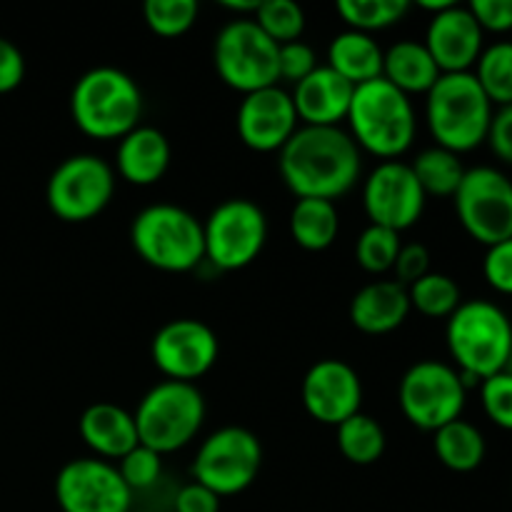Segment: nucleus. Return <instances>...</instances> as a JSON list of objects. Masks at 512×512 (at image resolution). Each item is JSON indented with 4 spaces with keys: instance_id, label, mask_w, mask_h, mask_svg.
Returning <instances> with one entry per match:
<instances>
[{
    "instance_id": "1",
    "label": "nucleus",
    "mask_w": 512,
    "mask_h": 512,
    "mask_svg": "<svg viewBox=\"0 0 512 512\" xmlns=\"http://www.w3.org/2000/svg\"><path fill=\"white\" fill-rule=\"evenodd\" d=\"M360 168L363 155L358 143L340 125H303L280 148L278 158L280 178L298 198H343L360 180Z\"/></svg>"
},
{
    "instance_id": "2",
    "label": "nucleus",
    "mask_w": 512,
    "mask_h": 512,
    "mask_svg": "<svg viewBox=\"0 0 512 512\" xmlns=\"http://www.w3.org/2000/svg\"><path fill=\"white\" fill-rule=\"evenodd\" d=\"M445 340L468 390L508 368L512 323L500 305L490 300H468L448 318Z\"/></svg>"
},
{
    "instance_id": "3",
    "label": "nucleus",
    "mask_w": 512,
    "mask_h": 512,
    "mask_svg": "<svg viewBox=\"0 0 512 512\" xmlns=\"http://www.w3.org/2000/svg\"><path fill=\"white\" fill-rule=\"evenodd\" d=\"M70 115L88 138L120 140L140 125L143 93L125 70L98 65L75 80Z\"/></svg>"
},
{
    "instance_id": "4",
    "label": "nucleus",
    "mask_w": 512,
    "mask_h": 512,
    "mask_svg": "<svg viewBox=\"0 0 512 512\" xmlns=\"http://www.w3.org/2000/svg\"><path fill=\"white\" fill-rule=\"evenodd\" d=\"M493 103L473 73H443L425 93L430 135L450 153H470L488 140Z\"/></svg>"
},
{
    "instance_id": "5",
    "label": "nucleus",
    "mask_w": 512,
    "mask_h": 512,
    "mask_svg": "<svg viewBox=\"0 0 512 512\" xmlns=\"http://www.w3.org/2000/svg\"><path fill=\"white\" fill-rule=\"evenodd\" d=\"M345 120L358 148L383 160L400 158L413 145L418 130L410 95L388 83L383 75L355 85Z\"/></svg>"
},
{
    "instance_id": "6",
    "label": "nucleus",
    "mask_w": 512,
    "mask_h": 512,
    "mask_svg": "<svg viewBox=\"0 0 512 512\" xmlns=\"http://www.w3.org/2000/svg\"><path fill=\"white\" fill-rule=\"evenodd\" d=\"M135 253L165 273H188L205 260L203 223L173 203H155L140 210L130 225Z\"/></svg>"
},
{
    "instance_id": "7",
    "label": "nucleus",
    "mask_w": 512,
    "mask_h": 512,
    "mask_svg": "<svg viewBox=\"0 0 512 512\" xmlns=\"http://www.w3.org/2000/svg\"><path fill=\"white\" fill-rule=\"evenodd\" d=\"M138 440L158 455L185 448L205 423V398L195 383L163 380L153 385L133 413Z\"/></svg>"
},
{
    "instance_id": "8",
    "label": "nucleus",
    "mask_w": 512,
    "mask_h": 512,
    "mask_svg": "<svg viewBox=\"0 0 512 512\" xmlns=\"http://www.w3.org/2000/svg\"><path fill=\"white\" fill-rule=\"evenodd\" d=\"M278 50L253 18H235L215 35L213 65L228 88L248 95L278 85Z\"/></svg>"
},
{
    "instance_id": "9",
    "label": "nucleus",
    "mask_w": 512,
    "mask_h": 512,
    "mask_svg": "<svg viewBox=\"0 0 512 512\" xmlns=\"http://www.w3.org/2000/svg\"><path fill=\"white\" fill-rule=\"evenodd\" d=\"M263 465V445L248 428L228 425L203 440L193 460L195 483L213 490L218 498L238 495L255 483Z\"/></svg>"
},
{
    "instance_id": "10",
    "label": "nucleus",
    "mask_w": 512,
    "mask_h": 512,
    "mask_svg": "<svg viewBox=\"0 0 512 512\" xmlns=\"http://www.w3.org/2000/svg\"><path fill=\"white\" fill-rule=\"evenodd\" d=\"M115 195V170L108 160L93 153L65 158L50 173L45 200L55 218L65 223H85L103 213Z\"/></svg>"
},
{
    "instance_id": "11",
    "label": "nucleus",
    "mask_w": 512,
    "mask_h": 512,
    "mask_svg": "<svg viewBox=\"0 0 512 512\" xmlns=\"http://www.w3.org/2000/svg\"><path fill=\"white\" fill-rule=\"evenodd\" d=\"M465 390L460 373L440 360H420L405 370L398 388L400 410L420 430H440L460 418L465 408Z\"/></svg>"
},
{
    "instance_id": "12",
    "label": "nucleus",
    "mask_w": 512,
    "mask_h": 512,
    "mask_svg": "<svg viewBox=\"0 0 512 512\" xmlns=\"http://www.w3.org/2000/svg\"><path fill=\"white\" fill-rule=\"evenodd\" d=\"M205 258L218 270L248 268L268 240V218L248 198H228L215 205L203 223Z\"/></svg>"
},
{
    "instance_id": "13",
    "label": "nucleus",
    "mask_w": 512,
    "mask_h": 512,
    "mask_svg": "<svg viewBox=\"0 0 512 512\" xmlns=\"http://www.w3.org/2000/svg\"><path fill=\"white\" fill-rule=\"evenodd\" d=\"M453 200L465 233L485 248L512 238V180L505 173L488 165L465 170Z\"/></svg>"
},
{
    "instance_id": "14",
    "label": "nucleus",
    "mask_w": 512,
    "mask_h": 512,
    "mask_svg": "<svg viewBox=\"0 0 512 512\" xmlns=\"http://www.w3.org/2000/svg\"><path fill=\"white\" fill-rule=\"evenodd\" d=\"M55 503L63 512H133V490L108 460L78 458L55 475Z\"/></svg>"
},
{
    "instance_id": "15",
    "label": "nucleus",
    "mask_w": 512,
    "mask_h": 512,
    "mask_svg": "<svg viewBox=\"0 0 512 512\" xmlns=\"http://www.w3.org/2000/svg\"><path fill=\"white\" fill-rule=\"evenodd\" d=\"M220 353L218 335L210 325L195 318H178L165 323L150 343V355L168 380L193 383L215 365Z\"/></svg>"
},
{
    "instance_id": "16",
    "label": "nucleus",
    "mask_w": 512,
    "mask_h": 512,
    "mask_svg": "<svg viewBox=\"0 0 512 512\" xmlns=\"http://www.w3.org/2000/svg\"><path fill=\"white\" fill-rule=\"evenodd\" d=\"M428 195L420 188L413 168L400 160H383L363 185V208L370 225L408 230L420 220Z\"/></svg>"
},
{
    "instance_id": "17",
    "label": "nucleus",
    "mask_w": 512,
    "mask_h": 512,
    "mask_svg": "<svg viewBox=\"0 0 512 512\" xmlns=\"http://www.w3.org/2000/svg\"><path fill=\"white\" fill-rule=\"evenodd\" d=\"M298 113L288 90L270 85L243 95L238 108V135L255 153H275L298 130Z\"/></svg>"
},
{
    "instance_id": "18",
    "label": "nucleus",
    "mask_w": 512,
    "mask_h": 512,
    "mask_svg": "<svg viewBox=\"0 0 512 512\" xmlns=\"http://www.w3.org/2000/svg\"><path fill=\"white\" fill-rule=\"evenodd\" d=\"M303 405L313 420L338 428L360 413L363 383L353 365L338 358L318 360L303 378Z\"/></svg>"
},
{
    "instance_id": "19",
    "label": "nucleus",
    "mask_w": 512,
    "mask_h": 512,
    "mask_svg": "<svg viewBox=\"0 0 512 512\" xmlns=\"http://www.w3.org/2000/svg\"><path fill=\"white\" fill-rule=\"evenodd\" d=\"M483 28L465 5L453 3L433 15L425 33V48L440 73H470L483 53Z\"/></svg>"
},
{
    "instance_id": "20",
    "label": "nucleus",
    "mask_w": 512,
    "mask_h": 512,
    "mask_svg": "<svg viewBox=\"0 0 512 512\" xmlns=\"http://www.w3.org/2000/svg\"><path fill=\"white\" fill-rule=\"evenodd\" d=\"M355 85L348 83L343 75L335 73L328 65H318L308 78L295 83L293 105L298 120L315 128H335L340 120L348 118L350 100H353Z\"/></svg>"
},
{
    "instance_id": "21",
    "label": "nucleus",
    "mask_w": 512,
    "mask_h": 512,
    "mask_svg": "<svg viewBox=\"0 0 512 512\" xmlns=\"http://www.w3.org/2000/svg\"><path fill=\"white\" fill-rule=\"evenodd\" d=\"M408 288L398 280H375L363 285L350 300V323L368 335L398 330L410 315Z\"/></svg>"
},
{
    "instance_id": "22",
    "label": "nucleus",
    "mask_w": 512,
    "mask_h": 512,
    "mask_svg": "<svg viewBox=\"0 0 512 512\" xmlns=\"http://www.w3.org/2000/svg\"><path fill=\"white\" fill-rule=\"evenodd\" d=\"M83 443L100 460H120L140 443L133 413L115 403H93L78 420Z\"/></svg>"
},
{
    "instance_id": "23",
    "label": "nucleus",
    "mask_w": 512,
    "mask_h": 512,
    "mask_svg": "<svg viewBox=\"0 0 512 512\" xmlns=\"http://www.w3.org/2000/svg\"><path fill=\"white\" fill-rule=\"evenodd\" d=\"M170 165V143L153 125H138L120 138L115 153V168L130 185H155Z\"/></svg>"
},
{
    "instance_id": "24",
    "label": "nucleus",
    "mask_w": 512,
    "mask_h": 512,
    "mask_svg": "<svg viewBox=\"0 0 512 512\" xmlns=\"http://www.w3.org/2000/svg\"><path fill=\"white\" fill-rule=\"evenodd\" d=\"M440 75L433 55L418 40H398L383 53V78L405 95L428 93Z\"/></svg>"
},
{
    "instance_id": "25",
    "label": "nucleus",
    "mask_w": 512,
    "mask_h": 512,
    "mask_svg": "<svg viewBox=\"0 0 512 512\" xmlns=\"http://www.w3.org/2000/svg\"><path fill=\"white\" fill-rule=\"evenodd\" d=\"M383 53L373 35L343 30L328 45V68L343 75L348 83L363 85L383 75Z\"/></svg>"
},
{
    "instance_id": "26",
    "label": "nucleus",
    "mask_w": 512,
    "mask_h": 512,
    "mask_svg": "<svg viewBox=\"0 0 512 512\" xmlns=\"http://www.w3.org/2000/svg\"><path fill=\"white\" fill-rule=\"evenodd\" d=\"M340 215L333 200L298 198L290 210V235L300 248L310 253L330 248L338 238Z\"/></svg>"
},
{
    "instance_id": "27",
    "label": "nucleus",
    "mask_w": 512,
    "mask_h": 512,
    "mask_svg": "<svg viewBox=\"0 0 512 512\" xmlns=\"http://www.w3.org/2000/svg\"><path fill=\"white\" fill-rule=\"evenodd\" d=\"M435 455L453 473H473L485 460V438L473 423L458 418L435 430Z\"/></svg>"
},
{
    "instance_id": "28",
    "label": "nucleus",
    "mask_w": 512,
    "mask_h": 512,
    "mask_svg": "<svg viewBox=\"0 0 512 512\" xmlns=\"http://www.w3.org/2000/svg\"><path fill=\"white\" fill-rule=\"evenodd\" d=\"M410 168H413L423 193L438 195V198H453L465 178V165L460 163V155L450 153L440 145L418 153Z\"/></svg>"
},
{
    "instance_id": "29",
    "label": "nucleus",
    "mask_w": 512,
    "mask_h": 512,
    "mask_svg": "<svg viewBox=\"0 0 512 512\" xmlns=\"http://www.w3.org/2000/svg\"><path fill=\"white\" fill-rule=\"evenodd\" d=\"M338 448L353 465H373L385 453V430L375 418L355 413L338 425Z\"/></svg>"
},
{
    "instance_id": "30",
    "label": "nucleus",
    "mask_w": 512,
    "mask_h": 512,
    "mask_svg": "<svg viewBox=\"0 0 512 512\" xmlns=\"http://www.w3.org/2000/svg\"><path fill=\"white\" fill-rule=\"evenodd\" d=\"M475 80L493 105H512V40L483 48L475 63Z\"/></svg>"
},
{
    "instance_id": "31",
    "label": "nucleus",
    "mask_w": 512,
    "mask_h": 512,
    "mask_svg": "<svg viewBox=\"0 0 512 512\" xmlns=\"http://www.w3.org/2000/svg\"><path fill=\"white\" fill-rule=\"evenodd\" d=\"M340 18L348 23V30L373 33V30L390 28L408 15V0H340L335 5Z\"/></svg>"
},
{
    "instance_id": "32",
    "label": "nucleus",
    "mask_w": 512,
    "mask_h": 512,
    "mask_svg": "<svg viewBox=\"0 0 512 512\" xmlns=\"http://www.w3.org/2000/svg\"><path fill=\"white\" fill-rule=\"evenodd\" d=\"M408 298L410 308L428 315V318H450L458 310V305L463 303L458 283L443 273H428L415 280L408 288Z\"/></svg>"
},
{
    "instance_id": "33",
    "label": "nucleus",
    "mask_w": 512,
    "mask_h": 512,
    "mask_svg": "<svg viewBox=\"0 0 512 512\" xmlns=\"http://www.w3.org/2000/svg\"><path fill=\"white\" fill-rule=\"evenodd\" d=\"M253 20L278 45L300 40L305 30V13L295 0H260Z\"/></svg>"
},
{
    "instance_id": "34",
    "label": "nucleus",
    "mask_w": 512,
    "mask_h": 512,
    "mask_svg": "<svg viewBox=\"0 0 512 512\" xmlns=\"http://www.w3.org/2000/svg\"><path fill=\"white\" fill-rule=\"evenodd\" d=\"M400 248H403L400 233L383 225H368L355 243V260L368 273L383 275L393 270Z\"/></svg>"
},
{
    "instance_id": "35",
    "label": "nucleus",
    "mask_w": 512,
    "mask_h": 512,
    "mask_svg": "<svg viewBox=\"0 0 512 512\" xmlns=\"http://www.w3.org/2000/svg\"><path fill=\"white\" fill-rule=\"evenodd\" d=\"M198 13V0H145L143 5L145 25L163 38H178L188 33L198 20Z\"/></svg>"
},
{
    "instance_id": "36",
    "label": "nucleus",
    "mask_w": 512,
    "mask_h": 512,
    "mask_svg": "<svg viewBox=\"0 0 512 512\" xmlns=\"http://www.w3.org/2000/svg\"><path fill=\"white\" fill-rule=\"evenodd\" d=\"M118 473L120 478L125 480L130 490H148L153 488L155 483L163 475V455H158L155 450L145 448V445H135L130 453H125L123 458L118 460Z\"/></svg>"
},
{
    "instance_id": "37",
    "label": "nucleus",
    "mask_w": 512,
    "mask_h": 512,
    "mask_svg": "<svg viewBox=\"0 0 512 512\" xmlns=\"http://www.w3.org/2000/svg\"><path fill=\"white\" fill-rule=\"evenodd\" d=\"M483 410L498 428L512 430V375L508 370L480 383Z\"/></svg>"
},
{
    "instance_id": "38",
    "label": "nucleus",
    "mask_w": 512,
    "mask_h": 512,
    "mask_svg": "<svg viewBox=\"0 0 512 512\" xmlns=\"http://www.w3.org/2000/svg\"><path fill=\"white\" fill-rule=\"evenodd\" d=\"M318 68V58H315V50L310 48L303 40H293V43L280 45L278 50V78L290 80V83H300L303 78H308L313 70Z\"/></svg>"
},
{
    "instance_id": "39",
    "label": "nucleus",
    "mask_w": 512,
    "mask_h": 512,
    "mask_svg": "<svg viewBox=\"0 0 512 512\" xmlns=\"http://www.w3.org/2000/svg\"><path fill=\"white\" fill-rule=\"evenodd\" d=\"M483 275L490 288L512 295V238L490 245L483 260Z\"/></svg>"
},
{
    "instance_id": "40",
    "label": "nucleus",
    "mask_w": 512,
    "mask_h": 512,
    "mask_svg": "<svg viewBox=\"0 0 512 512\" xmlns=\"http://www.w3.org/2000/svg\"><path fill=\"white\" fill-rule=\"evenodd\" d=\"M395 278L400 285L410 288L415 280H420L423 275L430 273V250L423 243H408L400 248L398 260L393 265Z\"/></svg>"
},
{
    "instance_id": "41",
    "label": "nucleus",
    "mask_w": 512,
    "mask_h": 512,
    "mask_svg": "<svg viewBox=\"0 0 512 512\" xmlns=\"http://www.w3.org/2000/svg\"><path fill=\"white\" fill-rule=\"evenodd\" d=\"M483 33H508L512 30V0H473L468 5Z\"/></svg>"
},
{
    "instance_id": "42",
    "label": "nucleus",
    "mask_w": 512,
    "mask_h": 512,
    "mask_svg": "<svg viewBox=\"0 0 512 512\" xmlns=\"http://www.w3.org/2000/svg\"><path fill=\"white\" fill-rule=\"evenodd\" d=\"M25 78V58L18 45L8 38H0V95L18 88Z\"/></svg>"
},
{
    "instance_id": "43",
    "label": "nucleus",
    "mask_w": 512,
    "mask_h": 512,
    "mask_svg": "<svg viewBox=\"0 0 512 512\" xmlns=\"http://www.w3.org/2000/svg\"><path fill=\"white\" fill-rule=\"evenodd\" d=\"M175 512H220V498L193 480L175 495Z\"/></svg>"
},
{
    "instance_id": "44",
    "label": "nucleus",
    "mask_w": 512,
    "mask_h": 512,
    "mask_svg": "<svg viewBox=\"0 0 512 512\" xmlns=\"http://www.w3.org/2000/svg\"><path fill=\"white\" fill-rule=\"evenodd\" d=\"M488 143L493 153L498 155L503 163L512 165V105H505L493 115V125H490Z\"/></svg>"
},
{
    "instance_id": "45",
    "label": "nucleus",
    "mask_w": 512,
    "mask_h": 512,
    "mask_svg": "<svg viewBox=\"0 0 512 512\" xmlns=\"http://www.w3.org/2000/svg\"><path fill=\"white\" fill-rule=\"evenodd\" d=\"M260 0H225L223 8L233 10V13H240V15H255V10H258Z\"/></svg>"
},
{
    "instance_id": "46",
    "label": "nucleus",
    "mask_w": 512,
    "mask_h": 512,
    "mask_svg": "<svg viewBox=\"0 0 512 512\" xmlns=\"http://www.w3.org/2000/svg\"><path fill=\"white\" fill-rule=\"evenodd\" d=\"M418 5L423 10H430L433 15H438V13H443L445 8H450V5H453V0H420Z\"/></svg>"
},
{
    "instance_id": "47",
    "label": "nucleus",
    "mask_w": 512,
    "mask_h": 512,
    "mask_svg": "<svg viewBox=\"0 0 512 512\" xmlns=\"http://www.w3.org/2000/svg\"><path fill=\"white\" fill-rule=\"evenodd\" d=\"M505 370H508V373L512 375V353H510V360H508V368H505Z\"/></svg>"
}]
</instances>
